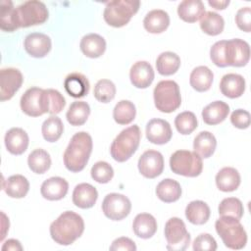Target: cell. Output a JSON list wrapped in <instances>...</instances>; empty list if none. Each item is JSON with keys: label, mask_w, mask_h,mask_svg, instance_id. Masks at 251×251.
I'll list each match as a JSON object with an SVG mask.
<instances>
[{"label": "cell", "mask_w": 251, "mask_h": 251, "mask_svg": "<svg viewBox=\"0 0 251 251\" xmlns=\"http://www.w3.org/2000/svg\"><path fill=\"white\" fill-rule=\"evenodd\" d=\"M50 235L60 245H71L84 231V222L81 216L73 212H63L50 225Z\"/></svg>", "instance_id": "obj_1"}, {"label": "cell", "mask_w": 251, "mask_h": 251, "mask_svg": "<svg viewBox=\"0 0 251 251\" xmlns=\"http://www.w3.org/2000/svg\"><path fill=\"white\" fill-rule=\"evenodd\" d=\"M43 97L45 113L57 115L66 106V100L64 96L56 89H44Z\"/></svg>", "instance_id": "obj_40"}, {"label": "cell", "mask_w": 251, "mask_h": 251, "mask_svg": "<svg viewBox=\"0 0 251 251\" xmlns=\"http://www.w3.org/2000/svg\"><path fill=\"white\" fill-rule=\"evenodd\" d=\"M5 193L11 198H24L29 190V182L22 175H14L3 180Z\"/></svg>", "instance_id": "obj_29"}, {"label": "cell", "mask_w": 251, "mask_h": 251, "mask_svg": "<svg viewBox=\"0 0 251 251\" xmlns=\"http://www.w3.org/2000/svg\"><path fill=\"white\" fill-rule=\"evenodd\" d=\"M205 13V6L200 0H184L177 7L178 17L186 23H195Z\"/></svg>", "instance_id": "obj_28"}, {"label": "cell", "mask_w": 251, "mask_h": 251, "mask_svg": "<svg viewBox=\"0 0 251 251\" xmlns=\"http://www.w3.org/2000/svg\"><path fill=\"white\" fill-rule=\"evenodd\" d=\"M1 216H2V227H3V230H2V235H1L0 240L2 241L4 239V237L6 236L7 230L9 229V219L6 217V215L3 212L1 213Z\"/></svg>", "instance_id": "obj_53"}, {"label": "cell", "mask_w": 251, "mask_h": 251, "mask_svg": "<svg viewBox=\"0 0 251 251\" xmlns=\"http://www.w3.org/2000/svg\"><path fill=\"white\" fill-rule=\"evenodd\" d=\"M156 195L165 203L176 202L181 196L180 184L175 179L165 178L157 184Z\"/></svg>", "instance_id": "obj_32"}, {"label": "cell", "mask_w": 251, "mask_h": 251, "mask_svg": "<svg viewBox=\"0 0 251 251\" xmlns=\"http://www.w3.org/2000/svg\"><path fill=\"white\" fill-rule=\"evenodd\" d=\"M146 137L147 139L157 145L168 143L172 136L173 131L170 124L162 119H152L146 125Z\"/></svg>", "instance_id": "obj_16"}, {"label": "cell", "mask_w": 251, "mask_h": 251, "mask_svg": "<svg viewBox=\"0 0 251 251\" xmlns=\"http://www.w3.org/2000/svg\"><path fill=\"white\" fill-rule=\"evenodd\" d=\"M64 131V125L60 118L57 116H51L47 118L41 126V132L43 138L48 142L57 141Z\"/></svg>", "instance_id": "obj_39"}, {"label": "cell", "mask_w": 251, "mask_h": 251, "mask_svg": "<svg viewBox=\"0 0 251 251\" xmlns=\"http://www.w3.org/2000/svg\"><path fill=\"white\" fill-rule=\"evenodd\" d=\"M69 190L68 181L60 176H52L43 181L40 193L43 198L50 201H57L64 198Z\"/></svg>", "instance_id": "obj_18"}, {"label": "cell", "mask_w": 251, "mask_h": 251, "mask_svg": "<svg viewBox=\"0 0 251 251\" xmlns=\"http://www.w3.org/2000/svg\"><path fill=\"white\" fill-rule=\"evenodd\" d=\"M225 46H226V40L217 41L210 49V58L212 62L220 68H226V58H225Z\"/></svg>", "instance_id": "obj_47"}, {"label": "cell", "mask_w": 251, "mask_h": 251, "mask_svg": "<svg viewBox=\"0 0 251 251\" xmlns=\"http://www.w3.org/2000/svg\"><path fill=\"white\" fill-rule=\"evenodd\" d=\"M180 67V58L174 52L167 51L161 53L156 60V68L162 75H172Z\"/></svg>", "instance_id": "obj_35"}, {"label": "cell", "mask_w": 251, "mask_h": 251, "mask_svg": "<svg viewBox=\"0 0 251 251\" xmlns=\"http://www.w3.org/2000/svg\"><path fill=\"white\" fill-rule=\"evenodd\" d=\"M231 124L240 129H245L250 126V114L243 109H237L230 115Z\"/></svg>", "instance_id": "obj_49"}, {"label": "cell", "mask_w": 251, "mask_h": 251, "mask_svg": "<svg viewBox=\"0 0 251 251\" xmlns=\"http://www.w3.org/2000/svg\"><path fill=\"white\" fill-rule=\"evenodd\" d=\"M170 25V16L167 12L155 9L146 14L143 20L144 28L150 33H161L165 31Z\"/></svg>", "instance_id": "obj_24"}, {"label": "cell", "mask_w": 251, "mask_h": 251, "mask_svg": "<svg viewBox=\"0 0 251 251\" xmlns=\"http://www.w3.org/2000/svg\"><path fill=\"white\" fill-rule=\"evenodd\" d=\"M220 89L226 97L238 98L245 91V79L238 74H226L221 79Z\"/></svg>", "instance_id": "obj_21"}, {"label": "cell", "mask_w": 251, "mask_h": 251, "mask_svg": "<svg viewBox=\"0 0 251 251\" xmlns=\"http://www.w3.org/2000/svg\"><path fill=\"white\" fill-rule=\"evenodd\" d=\"M97 198L98 192L90 183H79L73 191V203L80 209H89L93 207Z\"/></svg>", "instance_id": "obj_20"}, {"label": "cell", "mask_w": 251, "mask_h": 251, "mask_svg": "<svg viewBox=\"0 0 251 251\" xmlns=\"http://www.w3.org/2000/svg\"><path fill=\"white\" fill-rule=\"evenodd\" d=\"M28 168L34 174H44L51 166V158L49 153L41 148L34 149L31 151L27 157Z\"/></svg>", "instance_id": "obj_37"}, {"label": "cell", "mask_w": 251, "mask_h": 251, "mask_svg": "<svg viewBox=\"0 0 251 251\" xmlns=\"http://www.w3.org/2000/svg\"><path fill=\"white\" fill-rule=\"evenodd\" d=\"M229 113V106L224 101H214L202 110V119L210 126L218 125L226 120Z\"/></svg>", "instance_id": "obj_26"}, {"label": "cell", "mask_w": 251, "mask_h": 251, "mask_svg": "<svg viewBox=\"0 0 251 251\" xmlns=\"http://www.w3.org/2000/svg\"><path fill=\"white\" fill-rule=\"evenodd\" d=\"M44 89L39 87L28 88L21 97L20 106L22 111L29 117H39L45 114Z\"/></svg>", "instance_id": "obj_13"}, {"label": "cell", "mask_w": 251, "mask_h": 251, "mask_svg": "<svg viewBox=\"0 0 251 251\" xmlns=\"http://www.w3.org/2000/svg\"><path fill=\"white\" fill-rule=\"evenodd\" d=\"M25 50L33 58H43L51 50V38L41 32H32L25 36L24 41Z\"/></svg>", "instance_id": "obj_15"}, {"label": "cell", "mask_w": 251, "mask_h": 251, "mask_svg": "<svg viewBox=\"0 0 251 251\" xmlns=\"http://www.w3.org/2000/svg\"><path fill=\"white\" fill-rule=\"evenodd\" d=\"M154 103L157 110L163 113H172L181 104L178 84L174 80H161L153 91Z\"/></svg>", "instance_id": "obj_6"}, {"label": "cell", "mask_w": 251, "mask_h": 251, "mask_svg": "<svg viewBox=\"0 0 251 251\" xmlns=\"http://www.w3.org/2000/svg\"><path fill=\"white\" fill-rule=\"evenodd\" d=\"M217 146V140L213 133L210 131H201L199 132L193 141L194 152L199 155L201 158L207 159L211 157Z\"/></svg>", "instance_id": "obj_33"}, {"label": "cell", "mask_w": 251, "mask_h": 251, "mask_svg": "<svg viewBox=\"0 0 251 251\" xmlns=\"http://www.w3.org/2000/svg\"><path fill=\"white\" fill-rule=\"evenodd\" d=\"M235 23L239 29L250 32L251 31V9L250 7L240 8L235 15Z\"/></svg>", "instance_id": "obj_48"}, {"label": "cell", "mask_w": 251, "mask_h": 251, "mask_svg": "<svg viewBox=\"0 0 251 251\" xmlns=\"http://www.w3.org/2000/svg\"><path fill=\"white\" fill-rule=\"evenodd\" d=\"M220 216H228L240 220L244 213L242 202L235 197H227L221 201L218 207Z\"/></svg>", "instance_id": "obj_42"}, {"label": "cell", "mask_w": 251, "mask_h": 251, "mask_svg": "<svg viewBox=\"0 0 251 251\" xmlns=\"http://www.w3.org/2000/svg\"><path fill=\"white\" fill-rule=\"evenodd\" d=\"M208 4L211 7L215 8L216 10H224L228 6L229 1L228 0H221V1H219V0H209Z\"/></svg>", "instance_id": "obj_52"}, {"label": "cell", "mask_w": 251, "mask_h": 251, "mask_svg": "<svg viewBox=\"0 0 251 251\" xmlns=\"http://www.w3.org/2000/svg\"><path fill=\"white\" fill-rule=\"evenodd\" d=\"M5 146L13 155L23 154L28 146V135L21 127H12L5 134Z\"/></svg>", "instance_id": "obj_19"}, {"label": "cell", "mask_w": 251, "mask_h": 251, "mask_svg": "<svg viewBox=\"0 0 251 251\" xmlns=\"http://www.w3.org/2000/svg\"><path fill=\"white\" fill-rule=\"evenodd\" d=\"M111 251H119V250H124V251H135L136 250V245L135 243L128 237H119L115 239L110 248Z\"/></svg>", "instance_id": "obj_50"}, {"label": "cell", "mask_w": 251, "mask_h": 251, "mask_svg": "<svg viewBox=\"0 0 251 251\" xmlns=\"http://www.w3.org/2000/svg\"><path fill=\"white\" fill-rule=\"evenodd\" d=\"M93 95L97 101L101 103H109L115 98L116 86L110 79H100L94 86Z\"/></svg>", "instance_id": "obj_43"}, {"label": "cell", "mask_w": 251, "mask_h": 251, "mask_svg": "<svg viewBox=\"0 0 251 251\" xmlns=\"http://www.w3.org/2000/svg\"><path fill=\"white\" fill-rule=\"evenodd\" d=\"M135 106L128 100H121L117 103L113 110V118L119 125L130 124L135 119Z\"/></svg>", "instance_id": "obj_38"}, {"label": "cell", "mask_w": 251, "mask_h": 251, "mask_svg": "<svg viewBox=\"0 0 251 251\" xmlns=\"http://www.w3.org/2000/svg\"><path fill=\"white\" fill-rule=\"evenodd\" d=\"M141 139V131L137 125L123 129L113 140L110 153L112 158L123 163L127 161L137 150Z\"/></svg>", "instance_id": "obj_3"}, {"label": "cell", "mask_w": 251, "mask_h": 251, "mask_svg": "<svg viewBox=\"0 0 251 251\" xmlns=\"http://www.w3.org/2000/svg\"><path fill=\"white\" fill-rule=\"evenodd\" d=\"M215 228L226 247L233 250L245 247L247 233L239 220L228 216H221L215 223Z\"/></svg>", "instance_id": "obj_4"}, {"label": "cell", "mask_w": 251, "mask_h": 251, "mask_svg": "<svg viewBox=\"0 0 251 251\" xmlns=\"http://www.w3.org/2000/svg\"><path fill=\"white\" fill-rule=\"evenodd\" d=\"M170 168L176 175L195 177L202 173V158L192 151L177 150L170 158Z\"/></svg>", "instance_id": "obj_7"}, {"label": "cell", "mask_w": 251, "mask_h": 251, "mask_svg": "<svg viewBox=\"0 0 251 251\" xmlns=\"http://www.w3.org/2000/svg\"><path fill=\"white\" fill-rule=\"evenodd\" d=\"M225 58L226 66L243 67L250 59L249 44L239 38L226 40Z\"/></svg>", "instance_id": "obj_11"}, {"label": "cell", "mask_w": 251, "mask_h": 251, "mask_svg": "<svg viewBox=\"0 0 251 251\" xmlns=\"http://www.w3.org/2000/svg\"><path fill=\"white\" fill-rule=\"evenodd\" d=\"M131 210L130 200L120 193H109L102 202L104 215L112 221H122L128 216Z\"/></svg>", "instance_id": "obj_10"}, {"label": "cell", "mask_w": 251, "mask_h": 251, "mask_svg": "<svg viewBox=\"0 0 251 251\" xmlns=\"http://www.w3.org/2000/svg\"><path fill=\"white\" fill-rule=\"evenodd\" d=\"M92 137L85 131L75 133L64 152V165L72 173L81 172L92 152Z\"/></svg>", "instance_id": "obj_2"}, {"label": "cell", "mask_w": 251, "mask_h": 251, "mask_svg": "<svg viewBox=\"0 0 251 251\" xmlns=\"http://www.w3.org/2000/svg\"><path fill=\"white\" fill-rule=\"evenodd\" d=\"M11 250V251H22L23 246L21 245V242L17 239H8L5 241V243L2 246V251Z\"/></svg>", "instance_id": "obj_51"}, {"label": "cell", "mask_w": 251, "mask_h": 251, "mask_svg": "<svg viewBox=\"0 0 251 251\" xmlns=\"http://www.w3.org/2000/svg\"><path fill=\"white\" fill-rule=\"evenodd\" d=\"M217 187L224 192H231L238 188L240 184V175L238 171L231 167L221 169L216 175Z\"/></svg>", "instance_id": "obj_27"}, {"label": "cell", "mask_w": 251, "mask_h": 251, "mask_svg": "<svg viewBox=\"0 0 251 251\" xmlns=\"http://www.w3.org/2000/svg\"><path fill=\"white\" fill-rule=\"evenodd\" d=\"M16 8L11 1H1V22L0 27L4 31L12 32L18 29L16 20Z\"/></svg>", "instance_id": "obj_41"}, {"label": "cell", "mask_w": 251, "mask_h": 251, "mask_svg": "<svg viewBox=\"0 0 251 251\" xmlns=\"http://www.w3.org/2000/svg\"><path fill=\"white\" fill-rule=\"evenodd\" d=\"M90 115V107L84 101L73 102L66 114L68 123L74 126H79L86 123Z\"/></svg>", "instance_id": "obj_34"}, {"label": "cell", "mask_w": 251, "mask_h": 251, "mask_svg": "<svg viewBox=\"0 0 251 251\" xmlns=\"http://www.w3.org/2000/svg\"><path fill=\"white\" fill-rule=\"evenodd\" d=\"M214 79L213 72L206 66H199L193 69L190 74L189 82L193 89L198 92H205L212 86Z\"/></svg>", "instance_id": "obj_31"}, {"label": "cell", "mask_w": 251, "mask_h": 251, "mask_svg": "<svg viewBox=\"0 0 251 251\" xmlns=\"http://www.w3.org/2000/svg\"><path fill=\"white\" fill-rule=\"evenodd\" d=\"M18 27H28L45 23L49 17L46 5L40 1H26L16 9Z\"/></svg>", "instance_id": "obj_8"}, {"label": "cell", "mask_w": 251, "mask_h": 251, "mask_svg": "<svg viewBox=\"0 0 251 251\" xmlns=\"http://www.w3.org/2000/svg\"><path fill=\"white\" fill-rule=\"evenodd\" d=\"M164 232L168 250L182 251L189 246L190 234L181 219L176 217L169 219L165 225Z\"/></svg>", "instance_id": "obj_9"}, {"label": "cell", "mask_w": 251, "mask_h": 251, "mask_svg": "<svg viewBox=\"0 0 251 251\" xmlns=\"http://www.w3.org/2000/svg\"><path fill=\"white\" fill-rule=\"evenodd\" d=\"M23 81V75L18 69H2L0 72V100H10L21 88Z\"/></svg>", "instance_id": "obj_12"}, {"label": "cell", "mask_w": 251, "mask_h": 251, "mask_svg": "<svg viewBox=\"0 0 251 251\" xmlns=\"http://www.w3.org/2000/svg\"><path fill=\"white\" fill-rule=\"evenodd\" d=\"M139 173L146 178L159 176L164 170V157L156 150L145 151L138 159Z\"/></svg>", "instance_id": "obj_14"}, {"label": "cell", "mask_w": 251, "mask_h": 251, "mask_svg": "<svg viewBox=\"0 0 251 251\" xmlns=\"http://www.w3.org/2000/svg\"><path fill=\"white\" fill-rule=\"evenodd\" d=\"M140 7L138 0H114L106 4L103 18L111 26L122 27L137 13Z\"/></svg>", "instance_id": "obj_5"}, {"label": "cell", "mask_w": 251, "mask_h": 251, "mask_svg": "<svg viewBox=\"0 0 251 251\" xmlns=\"http://www.w3.org/2000/svg\"><path fill=\"white\" fill-rule=\"evenodd\" d=\"M79 47L84 56L94 59L104 54L106 50V41L97 33H89L81 38Z\"/></svg>", "instance_id": "obj_23"}, {"label": "cell", "mask_w": 251, "mask_h": 251, "mask_svg": "<svg viewBox=\"0 0 251 251\" xmlns=\"http://www.w3.org/2000/svg\"><path fill=\"white\" fill-rule=\"evenodd\" d=\"M154 71L152 66L146 61H138L134 63L129 71V78L133 86L136 88H147L154 80Z\"/></svg>", "instance_id": "obj_17"}, {"label": "cell", "mask_w": 251, "mask_h": 251, "mask_svg": "<svg viewBox=\"0 0 251 251\" xmlns=\"http://www.w3.org/2000/svg\"><path fill=\"white\" fill-rule=\"evenodd\" d=\"M192 248L194 251H215L217 242L211 234L201 233L194 239Z\"/></svg>", "instance_id": "obj_46"}, {"label": "cell", "mask_w": 251, "mask_h": 251, "mask_svg": "<svg viewBox=\"0 0 251 251\" xmlns=\"http://www.w3.org/2000/svg\"><path fill=\"white\" fill-rule=\"evenodd\" d=\"M64 87L70 96L81 98L87 95L90 84L84 75L80 73H71L64 80Z\"/></svg>", "instance_id": "obj_22"}, {"label": "cell", "mask_w": 251, "mask_h": 251, "mask_svg": "<svg viewBox=\"0 0 251 251\" xmlns=\"http://www.w3.org/2000/svg\"><path fill=\"white\" fill-rule=\"evenodd\" d=\"M175 126L176 130L183 135L190 134L198 126L197 118L194 113L185 111L178 114L175 119Z\"/></svg>", "instance_id": "obj_44"}, {"label": "cell", "mask_w": 251, "mask_h": 251, "mask_svg": "<svg viewBox=\"0 0 251 251\" xmlns=\"http://www.w3.org/2000/svg\"><path fill=\"white\" fill-rule=\"evenodd\" d=\"M210 208L207 203L201 200H194L187 204L185 208V217L193 225H204L210 218Z\"/></svg>", "instance_id": "obj_30"}, {"label": "cell", "mask_w": 251, "mask_h": 251, "mask_svg": "<svg viewBox=\"0 0 251 251\" xmlns=\"http://www.w3.org/2000/svg\"><path fill=\"white\" fill-rule=\"evenodd\" d=\"M200 27L206 34L215 36L223 32L225 21L218 13L208 11L200 18Z\"/></svg>", "instance_id": "obj_36"}, {"label": "cell", "mask_w": 251, "mask_h": 251, "mask_svg": "<svg viewBox=\"0 0 251 251\" xmlns=\"http://www.w3.org/2000/svg\"><path fill=\"white\" fill-rule=\"evenodd\" d=\"M90 175L96 182L108 183L114 176V170L107 162L99 161L92 166Z\"/></svg>", "instance_id": "obj_45"}, {"label": "cell", "mask_w": 251, "mask_h": 251, "mask_svg": "<svg viewBox=\"0 0 251 251\" xmlns=\"http://www.w3.org/2000/svg\"><path fill=\"white\" fill-rule=\"evenodd\" d=\"M132 229L137 237L148 239L157 231L156 219L151 214L140 213L133 220Z\"/></svg>", "instance_id": "obj_25"}]
</instances>
